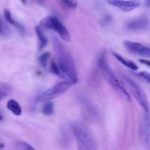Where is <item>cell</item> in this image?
Returning a JSON list of instances; mask_svg holds the SVG:
<instances>
[{"label":"cell","mask_w":150,"mask_h":150,"mask_svg":"<svg viewBox=\"0 0 150 150\" xmlns=\"http://www.w3.org/2000/svg\"><path fill=\"white\" fill-rule=\"evenodd\" d=\"M53 43L57 54V64L62 75L71 85H75L78 82V74L71 53L57 38H54Z\"/></svg>","instance_id":"6da1fadb"},{"label":"cell","mask_w":150,"mask_h":150,"mask_svg":"<svg viewBox=\"0 0 150 150\" xmlns=\"http://www.w3.org/2000/svg\"><path fill=\"white\" fill-rule=\"evenodd\" d=\"M98 67L100 69L103 75L106 79L110 86L120 96L122 99L128 102H131V96L127 90L126 89L125 85L122 82L118 79L117 75L111 70L107 61V54L105 51L100 53L98 60Z\"/></svg>","instance_id":"7a4b0ae2"},{"label":"cell","mask_w":150,"mask_h":150,"mask_svg":"<svg viewBox=\"0 0 150 150\" xmlns=\"http://www.w3.org/2000/svg\"><path fill=\"white\" fill-rule=\"evenodd\" d=\"M72 130L76 138L79 150H98V143L93 132L81 121H75Z\"/></svg>","instance_id":"3957f363"},{"label":"cell","mask_w":150,"mask_h":150,"mask_svg":"<svg viewBox=\"0 0 150 150\" xmlns=\"http://www.w3.org/2000/svg\"><path fill=\"white\" fill-rule=\"evenodd\" d=\"M39 26L42 29H53L55 31L62 40L66 42H69L70 41V34L66 26L61 22V21L55 16H49L45 18L40 24Z\"/></svg>","instance_id":"277c9868"},{"label":"cell","mask_w":150,"mask_h":150,"mask_svg":"<svg viewBox=\"0 0 150 150\" xmlns=\"http://www.w3.org/2000/svg\"><path fill=\"white\" fill-rule=\"evenodd\" d=\"M122 78L123 79V82L125 84L126 86H127L130 92L135 97L136 101L139 103V104L142 106L144 111H149V101L147 100L146 94H145L144 91L142 89V87L139 84L136 83L135 81H133L131 78L125 76V74H122Z\"/></svg>","instance_id":"5b68a950"},{"label":"cell","mask_w":150,"mask_h":150,"mask_svg":"<svg viewBox=\"0 0 150 150\" xmlns=\"http://www.w3.org/2000/svg\"><path fill=\"white\" fill-rule=\"evenodd\" d=\"M70 85L71 84L66 80L59 82L58 84L51 87L49 89H47L46 91L40 94L37 96L36 100L38 101H51V99H54L62 95L64 92L68 90Z\"/></svg>","instance_id":"8992f818"},{"label":"cell","mask_w":150,"mask_h":150,"mask_svg":"<svg viewBox=\"0 0 150 150\" xmlns=\"http://www.w3.org/2000/svg\"><path fill=\"white\" fill-rule=\"evenodd\" d=\"M139 138L146 150H150V111H144L139 126Z\"/></svg>","instance_id":"52a82bcc"},{"label":"cell","mask_w":150,"mask_h":150,"mask_svg":"<svg viewBox=\"0 0 150 150\" xmlns=\"http://www.w3.org/2000/svg\"><path fill=\"white\" fill-rule=\"evenodd\" d=\"M124 46L126 49L131 54L143 57H150V48L144 44L130 41H125Z\"/></svg>","instance_id":"ba28073f"},{"label":"cell","mask_w":150,"mask_h":150,"mask_svg":"<svg viewBox=\"0 0 150 150\" xmlns=\"http://www.w3.org/2000/svg\"><path fill=\"white\" fill-rule=\"evenodd\" d=\"M108 4L117 7L123 11L128 12L135 10L141 5L138 0H105Z\"/></svg>","instance_id":"9c48e42d"},{"label":"cell","mask_w":150,"mask_h":150,"mask_svg":"<svg viewBox=\"0 0 150 150\" xmlns=\"http://www.w3.org/2000/svg\"><path fill=\"white\" fill-rule=\"evenodd\" d=\"M149 24V19L146 16H142L127 22L126 24V28L131 31H142L146 29Z\"/></svg>","instance_id":"30bf717a"},{"label":"cell","mask_w":150,"mask_h":150,"mask_svg":"<svg viewBox=\"0 0 150 150\" xmlns=\"http://www.w3.org/2000/svg\"><path fill=\"white\" fill-rule=\"evenodd\" d=\"M81 104L83 107V112L85 113V116L88 119H94L95 117H96V110L94 107V105L88 101L87 99H82Z\"/></svg>","instance_id":"8fae6325"},{"label":"cell","mask_w":150,"mask_h":150,"mask_svg":"<svg viewBox=\"0 0 150 150\" xmlns=\"http://www.w3.org/2000/svg\"><path fill=\"white\" fill-rule=\"evenodd\" d=\"M112 54L119 62H120L122 64L124 65V66H126V67L129 68V69H131V70L136 71L138 70V69H139L137 65H136L134 62L132 61V60H127V59L125 58L124 57H122V56L120 55V54H118V53L115 52V51H112Z\"/></svg>","instance_id":"7c38bea8"},{"label":"cell","mask_w":150,"mask_h":150,"mask_svg":"<svg viewBox=\"0 0 150 150\" xmlns=\"http://www.w3.org/2000/svg\"><path fill=\"white\" fill-rule=\"evenodd\" d=\"M35 31H36L37 35H38V40H39V47H38V50H39V51H41L46 46L47 44H48V38L44 35L43 32H42V29L39 26H37L35 27Z\"/></svg>","instance_id":"4fadbf2b"},{"label":"cell","mask_w":150,"mask_h":150,"mask_svg":"<svg viewBox=\"0 0 150 150\" xmlns=\"http://www.w3.org/2000/svg\"><path fill=\"white\" fill-rule=\"evenodd\" d=\"M7 108L15 116H19L22 113V109L19 103L15 99H10L7 101Z\"/></svg>","instance_id":"5bb4252c"},{"label":"cell","mask_w":150,"mask_h":150,"mask_svg":"<svg viewBox=\"0 0 150 150\" xmlns=\"http://www.w3.org/2000/svg\"><path fill=\"white\" fill-rule=\"evenodd\" d=\"M4 18H5L6 21H7L8 23H10V24H12L13 26H14L15 27L17 28L20 32H24V28L23 27V26H22L20 23H18V22L16 21L15 19H13L10 10H7V9H4Z\"/></svg>","instance_id":"9a60e30c"},{"label":"cell","mask_w":150,"mask_h":150,"mask_svg":"<svg viewBox=\"0 0 150 150\" xmlns=\"http://www.w3.org/2000/svg\"><path fill=\"white\" fill-rule=\"evenodd\" d=\"M54 103L51 101H45L44 104L42 107V113L45 116H51L54 114Z\"/></svg>","instance_id":"2e32d148"},{"label":"cell","mask_w":150,"mask_h":150,"mask_svg":"<svg viewBox=\"0 0 150 150\" xmlns=\"http://www.w3.org/2000/svg\"><path fill=\"white\" fill-rule=\"evenodd\" d=\"M11 91V86L7 83H0V101L5 98Z\"/></svg>","instance_id":"e0dca14e"},{"label":"cell","mask_w":150,"mask_h":150,"mask_svg":"<svg viewBox=\"0 0 150 150\" xmlns=\"http://www.w3.org/2000/svg\"><path fill=\"white\" fill-rule=\"evenodd\" d=\"M50 57H51V53H50L49 51H45V52L42 53V54L38 57V60L41 67L43 68V69H45V68H46L47 63H48V60H49Z\"/></svg>","instance_id":"ac0fdd59"},{"label":"cell","mask_w":150,"mask_h":150,"mask_svg":"<svg viewBox=\"0 0 150 150\" xmlns=\"http://www.w3.org/2000/svg\"><path fill=\"white\" fill-rule=\"evenodd\" d=\"M16 147L17 150H35L30 144L22 141H17L16 143Z\"/></svg>","instance_id":"d6986e66"},{"label":"cell","mask_w":150,"mask_h":150,"mask_svg":"<svg viewBox=\"0 0 150 150\" xmlns=\"http://www.w3.org/2000/svg\"><path fill=\"white\" fill-rule=\"evenodd\" d=\"M59 1L63 5L70 10H74L78 6L77 0H59Z\"/></svg>","instance_id":"ffe728a7"},{"label":"cell","mask_w":150,"mask_h":150,"mask_svg":"<svg viewBox=\"0 0 150 150\" xmlns=\"http://www.w3.org/2000/svg\"><path fill=\"white\" fill-rule=\"evenodd\" d=\"M9 33V28L7 25L4 24V21L0 17V35L1 36H6Z\"/></svg>","instance_id":"44dd1931"},{"label":"cell","mask_w":150,"mask_h":150,"mask_svg":"<svg viewBox=\"0 0 150 150\" xmlns=\"http://www.w3.org/2000/svg\"><path fill=\"white\" fill-rule=\"evenodd\" d=\"M51 71L54 73V74L58 75V76H62V73L60 71V69L57 63L54 61H52L51 63Z\"/></svg>","instance_id":"7402d4cb"},{"label":"cell","mask_w":150,"mask_h":150,"mask_svg":"<svg viewBox=\"0 0 150 150\" xmlns=\"http://www.w3.org/2000/svg\"><path fill=\"white\" fill-rule=\"evenodd\" d=\"M138 75L150 84V73H149V72L142 71L138 74Z\"/></svg>","instance_id":"603a6c76"},{"label":"cell","mask_w":150,"mask_h":150,"mask_svg":"<svg viewBox=\"0 0 150 150\" xmlns=\"http://www.w3.org/2000/svg\"><path fill=\"white\" fill-rule=\"evenodd\" d=\"M139 62L142 63V64L146 65V66H147L148 67H150V60H146V59H140V60H139Z\"/></svg>","instance_id":"cb8c5ba5"},{"label":"cell","mask_w":150,"mask_h":150,"mask_svg":"<svg viewBox=\"0 0 150 150\" xmlns=\"http://www.w3.org/2000/svg\"><path fill=\"white\" fill-rule=\"evenodd\" d=\"M146 7H150V0H146Z\"/></svg>","instance_id":"d4e9b609"},{"label":"cell","mask_w":150,"mask_h":150,"mask_svg":"<svg viewBox=\"0 0 150 150\" xmlns=\"http://www.w3.org/2000/svg\"><path fill=\"white\" fill-rule=\"evenodd\" d=\"M21 2L23 3V4H26V0H21Z\"/></svg>","instance_id":"484cf974"},{"label":"cell","mask_w":150,"mask_h":150,"mask_svg":"<svg viewBox=\"0 0 150 150\" xmlns=\"http://www.w3.org/2000/svg\"><path fill=\"white\" fill-rule=\"evenodd\" d=\"M2 120H3V116H2V115L0 113V121H2Z\"/></svg>","instance_id":"4316f807"}]
</instances>
